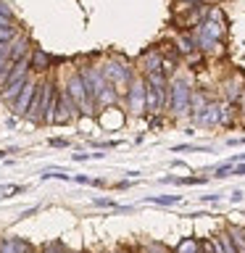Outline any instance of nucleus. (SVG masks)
<instances>
[{
    "mask_svg": "<svg viewBox=\"0 0 245 253\" xmlns=\"http://www.w3.org/2000/svg\"><path fill=\"white\" fill-rule=\"evenodd\" d=\"M95 206H106V209H119L111 198H95Z\"/></svg>",
    "mask_w": 245,
    "mask_h": 253,
    "instance_id": "nucleus-21",
    "label": "nucleus"
},
{
    "mask_svg": "<svg viewBox=\"0 0 245 253\" xmlns=\"http://www.w3.org/2000/svg\"><path fill=\"white\" fill-rule=\"evenodd\" d=\"M195 122L203 124V126H216V124H221V122H224V106H219V103H208V106H205V111L195 119Z\"/></svg>",
    "mask_w": 245,
    "mask_h": 253,
    "instance_id": "nucleus-9",
    "label": "nucleus"
},
{
    "mask_svg": "<svg viewBox=\"0 0 245 253\" xmlns=\"http://www.w3.org/2000/svg\"><path fill=\"white\" fill-rule=\"evenodd\" d=\"M219 198H221V195H203L201 201H205V203H208V201H219Z\"/></svg>",
    "mask_w": 245,
    "mask_h": 253,
    "instance_id": "nucleus-23",
    "label": "nucleus"
},
{
    "mask_svg": "<svg viewBox=\"0 0 245 253\" xmlns=\"http://www.w3.org/2000/svg\"><path fill=\"white\" fill-rule=\"evenodd\" d=\"M185 3H211V0H185Z\"/></svg>",
    "mask_w": 245,
    "mask_h": 253,
    "instance_id": "nucleus-24",
    "label": "nucleus"
},
{
    "mask_svg": "<svg viewBox=\"0 0 245 253\" xmlns=\"http://www.w3.org/2000/svg\"><path fill=\"white\" fill-rule=\"evenodd\" d=\"M103 77L108 79L111 84H116V87H124V84H129V66L126 63H116V61H106L103 63Z\"/></svg>",
    "mask_w": 245,
    "mask_h": 253,
    "instance_id": "nucleus-6",
    "label": "nucleus"
},
{
    "mask_svg": "<svg viewBox=\"0 0 245 253\" xmlns=\"http://www.w3.org/2000/svg\"><path fill=\"white\" fill-rule=\"evenodd\" d=\"M229 237H232V243H235L237 253H245V229L232 227V229H229Z\"/></svg>",
    "mask_w": 245,
    "mask_h": 253,
    "instance_id": "nucleus-13",
    "label": "nucleus"
},
{
    "mask_svg": "<svg viewBox=\"0 0 245 253\" xmlns=\"http://www.w3.org/2000/svg\"><path fill=\"white\" fill-rule=\"evenodd\" d=\"M0 19H5V21H11L13 19V13H11V8H8L3 0H0Z\"/></svg>",
    "mask_w": 245,
    "mask_h": 253,
    "instance_id": "nucleus-20",
    "label": "nucleus"
},
{
    "mask_svg": "<svg viewBox=\"0 0 245 253\" xmlns=\"http://www.w3.org/2000/svg\"><path fill=\"white\" fill-rule=\"evenodd\" d=\"M193 103V92H190V84L185 79H174L169 87V106L177 116H182L187 111V106Z\"/></svg>",
    "mask_w": 245,
    "mask_h": 253,
    "instance_id": "nucleus-4",
    "label": "nucleus"
},
{
    "mask_svg": "<svg viewBox=\"0 0 245 253\" xmlns=\"http://www.w3.org/2000/svg\"><path fill=\"white\" fill-rule=\"evenodd\" d=\"M177 253H198V243L195 240H182Z\"/></svg>",
    "mask_w": 245,
    "mask_h": 253,
    "instance_id": "nucleus-18",
    "label": "nucleus"
},
{
    "mask_svg": "<svg viewBox=\"0 0 245 253\" xmlns=\"http://www.w3.org/2000/svg\"><path fill=\"white\" fill-rule=\"evenodd\" d=\"M179 201H182L179 195H153V198H148V203H158V206H174Z\"/></svg>",
    "mask_w": 245,
    "mask_h": 253,
    "instance_id": "nucleus-16",
    "label": "nucleus"
},
{
    "mask_svg": "<svg viewBox=\"0 0 245 253\" xmlns=\"http://www.w3.org/2000/svg\"><path fill=\"white\" fill-rule=\"evenodd\" d=\"M35 63H32V66H35V71H42V69H47L50 66V55L47 53H42V50H37L35 53V58H32Z\"/></svg>",
    "mask_w": 245,
    "mask_h": 253,
    "instance_id": "nucleus-15",
    "label": "nucleus"
},
{
    "mask_svg": "<svg viewBox=\"0 0 245 253\" xmlns=\"http://www.w3.org/2000/svg\"><path fill=\"white\" fill-rule=\"evenodd\" d=\"M145 103H148V111H158L166 103V92L156 90V87L148 84V92H145Z\"/></svg>",
    "mask_w": 245,
    "mask_h": 253,
    "instance_id": "nucleus-10",
    "label": "nucleus"
},
{
    "mask_svg": "<svg viewBox=\"0 0 245 253\" xmlns=\"http://www.w3.org/2000/svg\"><path fill=\"white\" fill-rule=\"evenodd\" d=\"M45 253H63V251L58 248V245H47V248H45Z\"/></svg>",
    "mask_w": 245,
    "mask_h": 253,
    "instance_id": "nucleus-22",
    "label": "nucleus"
},
{
    "mask_svg": "<svg viewBox=\"0 0 245 253\" xmlns=\"http://www.w3.org/2000/svg\"><path fill=\"white\" fill-rule=\"evenodd\" d=\"M77 111H79V108L74 106L71 95H69V92H61V95H58V106H55V124H69L71 119H74Z\"/></svg>",
    "mask_w": 245,
    "mask_h": 253,
    "instance_id": "nucleus-7",
    "label": "nucleus"
},
{
    "mask_svg": "<svg viewBox=\"0 0 245 253\" xmlns=\"http://www.w3.org/2000/svg\"><path fill=\"white\" fill-rule=\"evenodd\" d=\"M40 90V82L37 79H27V84H24V90L19 92V98L13 100V116H27L29 114V108H32V103H35V95Z\"/></svg>",
    "mask_w": 245,
    "mask_h": 253,
    "instance_id": "nucleus-5",
    "label": "nucleus"
},
{
    "mask_svg": "<svg viewBox=\"0 0 245 253\" xmlns=\"http://www.w3.org/2000/svg\"><path fill=\"white\" fill-rule=\"evenodd\" d=\"M145 92H148V84H142L140 79H134V82L129 84V108H132V114H142V111L148 108Z\"/></svg>",
    "mask_w": 245,
    "mask_h": 253,
    "instance_id": "nucleus-8",
    "label": "nucleus"
},
{
    "mask_svg": "<svg viewBox=\"0 0 245 253\" xmlns=\"http://www.w3.org/2000/svg\"><path fill=\"white\" fill-rule=\"evenodd\" d=\"M71 95V100H74V106L82 111V114L87 116H95V98H92V92H90V87H87V79L79 74V77H71L69 79V90Z\"/></svg>",
    "mask_w": 245,
    "mask_h": 253,
    "instance_id": "nucleus-2",
    "label": "nucleus"
},
{
    "mask_svg": "<svg viewBox=\"0 0 245 253\" xmlns=\"http://www.w3.org/2000/svg\"><path fill=\"white\" fill-rule=\"evenodd\" d=\"M179 50H182V53L195 50V40H193V37H179Z\"/></svg>",
    "mask_w": 245,
    "mask_h": 253,
    "instance_id": "nucleus-19",
    "label": "nucleus"
},
{
    "mask_svg": "<svg viewBox=\"0 0 245 253\" xmlns=\"http://www.w3.org/2000/svg\"><path fill=\"white\" fill-rule=\"evenodd\" d=\"M171 150L174 153H211L213 148H205V145H174Z\"/></svg>",
    "mask_w": 245,
    "mask_h": 253,
    "instance_id": "nucleus-14",
    "label": "nucleus"
},
{
    "mask_svg": "<svg viewBox=\"0 0 245 253\" xmlns=\"http://www.w3.org/2000/svg\"><path fill=\"white\" fill-rule=\"evenodd\" d=\"M27 243H21V240H16V237H11V240H5L3 243V248H0V253H27Z\"/></svg>",
    "mask_w": 245,
    "mask_h": 253,
    "instance_id": "nucleus-12",
    "label": "nucleus"
},
{
    "mask_svg": "<svg viewBox=\"0 0 245 253\" xmlns=\"http://www.w3.org/2000/svg\"><path fill=\"white\" fill-rule=\"evenodd\" d=\"M29 69H32L29 58H21L19 63H16V69L11 71L8 82L3 84V90H0V98L3 100H16L19 98V92L24 90V84H27V79H29Z\"/></svg>",
    "mask_w": 245,
    "mask_h": 253,
    "instance_id": "nucleus-3",
    "label": "nucleus"
},
{
    "mask_svg": "<svg viewBox=\"0 0 245 253\" xmlns=\"http://www.w3.org/2000/svg\"><path fill=\"white\" fill-rule=\"evenodd\" d=\"M82 77L87 79V87H90L92 98H95V106L106 108V106H114L116 103V92H114V84L103 77V71H95V69H84Z\"/></svg>",
    "mask_w": 245,
    "mask_h": 253,
    "instance_id": "nucleus-1",
    "label": "nucleus"
},
{
    "mask_svg": "<svg viewBox=\"0 0 245 253\" xmlns=\"http://www.w3.org/2000/svg\"><path fill=\"white\" fill-rule=\"evenodd\" d=\"M19 37V35H16ZM13 37V40H16ZM13 40H8V42H0V66H3V63L11 58V50H13Z\"/></svg>",
    "mask_w": 245,
    "mask_h": 253,
    "instance_id": "nucleus-17",
    "label": "nucleus"
},
{
    "mask_svg": "<svg viewBox=\"0 0 245 253\" xmlns=\"http://www.w3.org/2000/svg\"><path fill=\"white\" fill-rule=\"evenodd\" d=\"M145 71L148 74H158V71H163V58L158 53H148L145 55Z\"/></svg>",
    "mask_w": 245,
    "mask_h": 253,
    "instance_id": "nucleus-11",
    "label": "nucleus"
}]
</instances>
